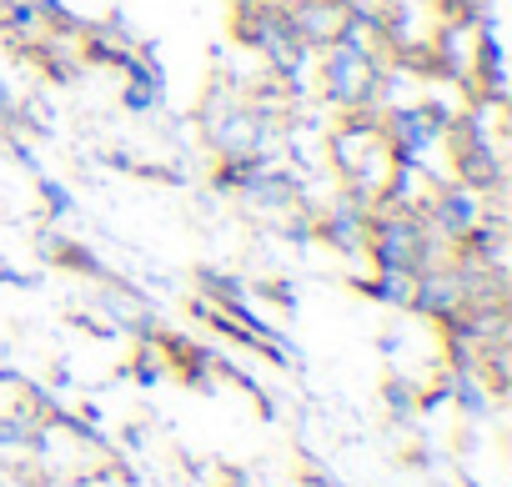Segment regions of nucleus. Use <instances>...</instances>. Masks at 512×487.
I'll return each instance as SVG.
<instances>
[{"label": "nucleus", "instance_id": "obj_2", "mask_svg": "<svg viewBox=\"0 0 512 487\" xmlns=\"http://www.w3.org/2000/svg\"><path fill=\"white\" fill-rule=\"evenodd\" d=\"M322 86H327V96H332L337 106H367V101H372V91H377V61H372V51L352 36V26L332 41Z\"/></svg>", "mask_w": 512, "mask_h": 487}, {"label": "nucleus", "instance_id": "obj_7", "mask_svg": "<svg viewBox=\"0 0 512 487\" xmlns=\"http://www.w3.org/2000/svg\"><path fill=\"white\" fill-rule=\"evenodd\" d=\"M382 302H397V307H407V297H412V272H382V282L372 287Z\"/></svg>", "mask_w": 512, "mask_h": 487}, {"label": "nucleus", "instance_id": "obj_10", "mask_svg": "<svg viewBox=\"0 0 512 487\" xmlns=\"http://www.w3.org/2000/svg\"><path fill=\"white\" fill-rule=\"evenodd\" d=\"M231 6H241V11H246V6H262V0H231Z\"/></svg>", "mask_w": 512, "mask_h": 487}, {"label": "nucleus", "instance_id": "obj_6", "mask_svg": "<svg viewBox=\"0 0 512 487\" xmlns=\"http://www.w3.org/2000/svg\"><path fill=\"white\" fill-rule=\"evenodd\" d=\"M367 211H362V201L352 196V201H337L332 206V216H327V241L337 252H362L367 247Z\"/></svg>", "mask_w": 512, "mask_h": 487}, {"label": "nucleus", "instance_id": "obj_1", "mask_svg": "<svg viewBox=\"0 0 512 487\" xmlns=\"http://www.w3.org/2000/svg\"><path fill=\"white\" fill-rule=\"evenodd\" d=\"M367 247L377 252V262H382V272H422V267H432V236H427V226L412 216V211H402V206H392L372 231H367Z\"/></svg>", "mask_w": 512, "mask_h": 487}, {"label": "nucleus", "instance_id": "obj_9", "mask_svg": "<svg viewBox=\"0 0 512 487\" xmlns=\"http://www.w3.org/2000/svg\"><path fill=\"white\" fill-rule=\"evenodd\" d=\"M16 116V96H11V86L0 81V121H11Z\"/></svg>", "mask_w": 512, "mask_h": 487}, {"label": "nucleus", "instance_id": "obj_4", "mask_svg": "<svg viewBox=\"0 0 512 487\" xmlns=\"http://www.w3.org/2000/svg\"><path fill=\"white\" fill-rule=\"evenodd\" d=\"M287 21L302 36V46H332L352 26V6H342V0H297Z\"/></svg>", "mask_w": 512, "mask_h": 487}, {"label": "nucleus", "instance_id": "obj_8", "mask_svg": "<svg viewBox=\"0 0 512 487\" xmlns=\"http://www.w3.org/2000/svg\"><path fill=\"white\" fill-rule=\"evenodd\" d=\"M387 407L402 417V412H412V397H407V387L402 382H387Z\"/></svg>", "mask_w": 512, "mask_h": 487}, {"label": "nucleus", "instance_id": "obj_3", "mask_svg": "<svg viewBox=\"0 0 512 487\" xmlns=\"http://www.w3.org/2000/svg\"><path fill=\"white\" fill-rule=\"evenodd\" d=\"M407 307H417L422 317H437V322H452L462 307H467V287L452 267H422L412 277V297Z\"/></svg>", "mask_w": 512, "mask_h": 487}, {"label": "nucleus", "instance_id": "obj_5", "mask_svg": "<svg viewBox=\"0 0 512 487\" xmlns=\"http://www.w3.org/2000/svg\"><path fill=\"white\" fill-rule=\"evenodd\" d=\"M432 221L447 231V236H472L477 231V221H482V196H477V186H447L437 201H432Z\"/></svg>", "mask_w": 512, "mask_h": 487}]
</instances>
